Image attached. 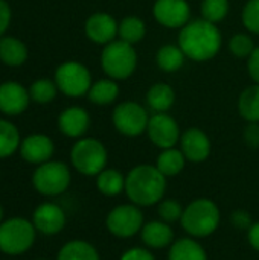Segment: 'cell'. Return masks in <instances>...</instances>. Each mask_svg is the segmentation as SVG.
<instances>
[{"instance_id": "1", "label": "cell", "mask_w": 259, "mask_h": 260, "mask_svg": "<svg viewBox=\"0 0 259 260\" xmlns=\"http://www.w3.org/2000/svg\"><path fill=\"white\" fill-rule=\"evenodd\" d=\"M179 47L194 61H209L221 49V32L215 23L205 18L188 21L179 35Z\"/></svg>"}, {"instance_id": "2", "label": "cell", "mask_w": 259, "mask_h": 260, "mask_svg": "<svg viewBox=\"0 0 259 260\" xmlns=\"http://www.w3.org/2000/svg\"><path fill=\"white\" fill-rule=\"evenodd\" d=\"M166 192V177L156 165H137L125 175V195L139 207L159 204Z\"/></svg>"}, {"instance_id": "3", "label": "cell", "mask_w": 259, "mask_h": 260, "mask_svg": "<svg viewBox=\"0 0 259 260\" xmlns=\"http://www.w3.org/2000/svg\"><path fill=\"white\" fill-rule=\"evenodd\" d=\"M220 221L221 212L217 203L209 198H197L185 207L180 225L191 238L202 239L214 235Z\"/></svg>"}, {"instance_id": "4", "label": "cell", "mask_w": 259, "mask_h": 260, "mask_svg": "<svg viewBox=\"0 0 259 260\" xmlns=\"http://www.w3.org/2000/svg\"><path fill=\"white\" fill-rule=\"evenodd\" d=\"M37 239L32 221L12 216L0 224V251L6 256H21L27 253Z\"/></svg>"}, {"instance_id": "5", "label": "cell", "mask_w": 259, "mask_h": 260, "mask_svg": "<svg viewBox=\"0 0 259 260\" xmlns=\"http://www.w3.org/2000/svg\"><path fill=\"white\" fill-rule=\"evenodd\" d=\"M72 181L70 169L63 161L49 160L43 165H38L32 174V186L34 189L47 198L63 195Z\"/></svg>"}, {"instance_id": "6", "label": "cell", "mask_w": 259, "mask_h": 260, "mask_svg": "<svg viewBox=\"0 0 259 260\" xmlns=\"http://www.w3.org/2000/svg\"><path fill=\"white\" fill-rule=\"evenodd\" d=\"M108 154L105 146L92 137L79 139L70 151L72 166L85 177H96L107 166Z\"/></svg>"}, {"instance_id": "7", "label": "cell", "mask_w": 259, "mask_h": 260, "mask_svg": "<svg viewBox=\"0 0 259 260\" xmlns=\"http://www.w3.org/2000/svg\"><path fill=\"white\" fill-rule=\"evenodd\" d=\"M104 72L113 79H127L133 75L137 66V55L133 44L122 40L111 41L105 46L101 55Z\"/></svg>"}, {"instance_id": "8", "label": "cell", "mask_w": 259, "mask_h": 260, "mask_svg": "<svg viewBox=\"0 0 259 260\" xmlns=\"http://www.w3.org/2000/svg\"><path fill=\"white\" fill-rule=\"evenodd\" d=\"M143 224V213L140 207L133 203L113 207L105 218V229L118 239H130L136 236L140 233Z\"/></svg>"}, {"instance_id": "9", "label": "cell", "mask_w": 259, "mask_h": 260, "mask_svg": "<svg viewBox=\"0 0 259 260\" xmlns=\"http://www.w3.org/2000/svg\"><path fill=\"white\" fill-rule=\"evenodd\" d=\"M56 87L70 98H78L89 93L92 87V78L87 67L79 62L67 61L61 64L55 72Z\"/></svg>"}, {"instance_id": "10", "label": "cell", "mask_w": 259, "mask_h": 260, "mask_svg": "<svg viewBox=\"0 0 259 260\" xmlns=\"http://www.w3.org/2000/svg\"><path fill=\"white\" fill-rule=\"evenodd\" d=\"M148 113L147 110L136 102H124L119 104L113 111V125L114 128L127 136L137 137L148 128Z\"/></svg>"}, {"instance_id": "11", "label": "cell", "mask_w": 259, "mask_h": 260, "mask_svg": "<svg viewBox=\"0 0 259 260\" xmlns=\"http://www.w3.org/2000/svg\"><path fill=\"white\" fill-rule=\"evenodd\" d=\"M31 221L37 233L44 236H55L64 230L67 216L61 206L55 203H41L35 207Z\"/></svg>"}, {"instance_id": "12", "label": "cell", "mask_w": 259, "mask_h": 260, "mask_svg": "<svg viewBox=\"0 0 259 260\" xmlns=\"http://www.w3.org/2000/svg\"><path fill=\"white\" fill-rule=\"evenodd\" d=\"M147 133L150 140L160 149L174 148L182 137L177 122L166 113H157L150 117Z\"/></svg>"}, {"instance_id": "13", "label": "cell", "mask_w": 259, "mask_h": 260, "mask_svg": "<svg viewBox=\"0 0 259 260\" xmlns=\"http://www.w3.org/2000/svg\"><path fill=\"white\" fill-rule=\"evenodd\" d=\"M153 14L162 26L179 29L189 21L191 8L186 0H156Z\"/></svg>"}, {"instance_id": "14", "label": "cell", "mask_w": 259, "mask_h": 260, "mask_svg": "<svg viewBox=\"0 0 259 260\" xmlns=\"http://www.w3.org/2000/svg\"><path fill=\"white\" fill-rule=\"evenodd\" d=\"M55 145L50 137L44 134H32L21 140L20 155L24 161L31 165H43L49 161L53 155Z\"/></svg>"}, {"instance_id": "15", "label": "cell", "mask_w": 259, "mask_h": 260, "mask_svg": "<svg viewBox=\"0 0 259 260\" xmlns=\"http://www.w3.org/2000/svg\"><path fill=\"white\" fill-rule=\"evenodd\" d=\"M180 149L186 160L192 163H202L211 154V140L205 131L198 128H189L180 137Z\"/></svg>"}, {"instance_id": "16", "label": "cell", "mask_w": 259, "mask_h": 260, "mask_svg": "<svg viewBox=\"0 0 259 260\" xmlns=\"http://www.w3.org/2000/svg\"><path fill=\"white\" fill-rule=\"evenodd\" d=\"M31 94L27 90L14 81L0 84V111L8 116H17L23 113L29 105Z\"/></svg>"}, {"instance_id": "17", "label": "cell", "mask_w": 259, "mask_h": 260, "mask_svg": "<svg viewBox=\"0 0 259 260\" xmlns=\"http://www.w3.org/2000/svg\"><path fill=\"white\" fill-rule=\"evenodd\" d=\"M118 29L119 24L116 23V20L105 12H96L90 15L89 20L85 21L87 37L98 44H108L114 41Z\"/></svg>"}, {"instance_id": "18", "label": "cell", "mask_w": 259, "mask_h": 260, "mask_svg": "<svg viewBox=\"0 0 259 260\" xmlns=\"http://www.w3.org/2000/svg\"><path fill=\"white\" fill-rule=\"evenodd\" d=\"M140 239L147 248L151 250H162L169 248L174 239V230L171 224H166L160 219H154L145 222L140 230Z\"/></svg>"}, {"instance_id": "19", "label": "cell", "mask_w": 259, "mask_h": 260, "mask_svg": "<svg viewBox=\"0 0 259 260\" xmlns=\"http://www.w3.org/2000/svg\"><path fill=\"white\" fill-rule=\"evenodd\" d=\"M90 125L89 113L81 107H70L66 108L58 117V128L60 131L72 139L81 137L85 134Z\"/></svg>"}, {"instance_id": "20", "label": "cell", "mask_w": 259, "mask_h": 260, "mask_svg": "<svg viewBox=\"0 0 259 260\" xmlns=\"http://www.w3.org/2000/svg\"><path fill=\"white\" fill-rule=\"evenodd\" d=\"M168 260H208V254L203 245L189 236L172 242L168 250Z\"/></svg>"}, {"instance_id": "21", "label": "cell", "mask_w": 259, "mask_h": 260, "mask_svg": "<svg viewBox=\"0 0 259 260\" xmlns=\"http://www.w3.org/2000/svg\"><path fill=\"white\" fill-rule=\"evenodd\" d=\"M56 260H101V256L96 247L90 242L73 239L60 248Z\"/></svg>"}, {"instance_id": "22", "label": "cell", "mask_w": 259, "mask_h": 260, "mask_svg": "<svg viewBox=\"0 0 259 260\" xmlns=\"http://www.w3.org/2000/svg\"><path fill=\"white\" fill-rule=\"evenodd\" d=\"M96 189L104 197H118L125 192V175L118 169H104L96 175Z\"/></svg>"}, {"instance_id": "23", "label": "cell", "mask_w": 259, "mask_h": 260, "mask_svg": "<svg viewBox=\"0 0 259 260\" xmlns=\"http://www.w3.org/2000/svg\"><path fill=\"white\" fill-rule=\"evenodd\" d=\"M27 58V49L23 41L14 37L0 38V59L3 64L17 67L21 66Z\"/></svg>"}, {"instance_id": "24", "label": "cell", "mask_w": 259, "mask_h": 260, "mask_svg": "<svg viewBox=\"0 0 259 260\" xmlns=\"http://www.w3.org/2000/svg\"><path fill=\"white\" fill-rule=\"evenodd\" d=\"M185 163H186V157L183 155L182 149L168 148V149H162V152L157 155L156 168L168 178V177L179 175L183 171Z\"/></svg>"}, {"instance_id": "25", "label": "cell", "mask_w": 259, "mask_h": 260, "mask_svg": "<svg viewBox=\"0 0 259 260\" xmlns=\"http://www.w3.org/2000/svg\"><path fill=\"white\" fill-rule=\"evenodd\" d=\"M174 101H176V93H174V90H172L168 84H165V82H157V84H154V85L148 90V93H147V102H148V105H150L154 111H157V113H165V111H168V110L172 107Z\"/></svg>"}, {"instance_id": "26", "label": "cell", "mask_w": 259, "mask_h": 260, "mask_svg": "<svg viewBox=\"0 0 259 260\" xmlns=\"http://www.w3.org/2000/svg\"><path fill=\"white\" fill-rule=\"evenodd\" d=\"M238 110L249 123H259V84L247 87L238 99Z\"/></svg>"}, {"instance_id": "27", "label": "cell", "mask_w": 259, "mask_h": 260, "mask_svg": "<svg viewBox=\"0 0 259 260\" xmlns=\"http://www.w3.org/2000/svg\"><path fill=\"white\" fill-rule=\"evenodd\" d=\"M20 133L8 120L0 119V158H8L20 149Z\"/></svg>"}, {"instance_id": "28", "label": "cell", "mask_w": 259, "mask_h": 260, "mask_svg": "<svg viewBox=\"0 0 259 260\" xmlns=\"http://www.w3.org/2000/svg\"><path fill=\"white\" fill-rule=\"evenodd\" d=\"M119 94V87L111 79H101L92 84L89 90V99L96 105H108Z\"/></svg>"}, {"instance_id": "29", "label": "cell", "mask_w": 259, "mask_h": 260, "mask_svg": "<svg viewBox=\"0 0 259 260\" xmlns=\"http://www.w3.org/2000/svg\"><path fill=\"white\" fill-rule=\"evenodd\" d=\"M157 66L165 72H177L185 62V53L179 46H162L156 55Z\"/></svg>"}, {"instance_id": "30", "label": "cell", "mask_w": 259, "mask_h": 260, "mask_svg": "<svg viewBox=\"0 0 259 260\" xmlns=\"http://www.w3.org/2000/svg\"><path fill=\"white\" fill-rule=\"evenodd\" d=\"M147 27L145 23L139 18V17H127L119 23V29L118 34L121 37L122 41L134 44L139 43L143 37H145Z\"/></svg>"}, {"instance_id": "31", "label": "cell", "mask_w": 259, "mask_h": 260, "mask_svg": "<svg viewBox=\"0 0 259 260\" xmlns=\"http://www.w3.org/2000/svg\"><path fill=\"white\" fill-rule=\"evenodd\" d=\"M185 207L180 204L179 200L174 198H163L159 204H157V215L159 219L166 222V224H174V222H180L182 215H183Z\"/></svg>"}, {"instance_id": "32", "label": "cell", "mask_w": 259, "mask_h": 260, "mask_svg": "<svg viewBox=\"0 0 259 260\" xmlns=\"http://www.w3.org/2000/svg\"><path fill=\"white\" fill-rule=\"evenodd\" d=\"M229 12V0H203L202 15L211 23L221 21Z\"/></svg>"}, {"instance_id": "33", "label": "cell", "mask_w": 259, "mask_h": 260, "mask_svg": "<svg viewBox=\"0 0 259 260\" xmlns=\"http://www.w3.org/2000/svg\"><path fill=\"white\" fill-rule=\"evenodd\" d=\"M31 99L38 104H47L56 96V84L49 79H38L29 88Z\"/></svg>"}, {"instance_id": "34", "label": "cell", "mask_w": 259, "mask_h": 260, "mask_svg": "<svg viewBox=\"0 0 259 260\" xmlns=\"http://www.w3.org/2000/svg\"><path fill=\"white\" fill-rule=\"evenodd\" d=\"M229 49L231 52L238 56V58H246V56H250L252 52L255 50V44H253V40L246 35V34H237L231 38L229 41Z\"/></svg>"}, {"instance_id": "35", "label": "cell", "mask_w": 259, "mask_h": 260, "mask_svg": "<svg viewBox=\"0 0 259 260\" xmlns=\"http://www.w3.org/2000/svg\"><path fill=\"white\" fill-rule=\"evenodd\" d=\"M243 24L247 30L259 34V0H249L243 9Z\"/></svg>"}, {"instance_id": "36", "label": "cell", "mask_w": 259, "mask_h": 260, "mask_svg": "<svg viewBox=\"0 0 259 260\" xmlns=\"http://www.w3.org/2000/svg\"><path fill=\"white\" fill-rule=\"evenodd\" d=\"M119 260H156V257L147 247H133L124 251Z\"/></svg>"}, {"instance_id": "37", "label": "cell", "mask_w": 259, "mask_h": 260, "mask_svg": "<svg viewBox=\"0 0 259 260\" xmlns=\"http://www.w3.org/2000/svg\"><path fill=\"white\" fill-rule=\"evenodd\" d=\"M231 222L238 230H249L253 224V219L246 210H235L231 213Z\"/></svg>"}, {"instance_id": "38", "label": "cell", "mask_w": 259, "mask_h": 260, "mask_svg": "<svg viewBox=\"0 0 259 260\" xmlns=\"http://www.w3.org/2000/svg\"><path fill=\"white\" fill-rule=\"evenodd\" d=\"M244 142L249 148H259V123H249L244 129Z\"/></svg>"}, {"instance_id": "39", "label": "cell", "mask_w": 259, "mask_h": 260, "mask_svg": "<svg viewBox=\"0 0 259 260\" xmlns=\"http://www.w3.org/2000/svg\"><path fill=\"white\" fill-rule=\"evenodd\" d=\"M247 67H249V73H250L252 79L256 84H259V47H255V50L249 56Z\"/></svg>"}, {"instance_id": "40", "label": "cell", "mask_w": 259, "mask_h": 260, "mask_svg": "<svg viewBox=\"0 0 259 260\" xmlns=\"http://www.w3.org/2000/svg\"><path fill=\"white\" fill-rule=\"evenodd\" d=\"M11 23V8L5 0H0V35L5 34Z\"/></svg>"}, {"instance_id": "41", "label": "cell", "mask_w": 259, "mask_h": 260, "mask_svg": "<svg viewBox=\"0 0 259 260\" xmlns=\"http://www.w3.org/2000/svg\"><path fill=\"white\" fill-rule=\"evenodd\" d=\"M247 239H249V244L253 250L259 251V221L258 222H253L252 227L247 230Z\"/></svg>"}, {"instance_id": "42", "label": "cell", "mask_w": 259, "mask_h": 260, "mask_svg": "<svg viewBox=\"0 0 259 260\" xmlns=\"http://www.w3.org/2000/svg\"><path fill=\"white\" fill-rule=\"evenodd\" d=\"M3 216H5V210H3V206L0 204V224L5 221V219H3Z\"/></svg>"}, {"instance_id": "43", "label": "cell", "mask_w": 259, "mask_h": 260, "mask_svg": "<svg viewBox=\"0 0 259 260\" xmlns=\"http://www.w3.org/2000/svg\"><path fill=\"white\" fill-rule=\"evenodd\" d=\"M37 260H49V259H37Z\"/></svg>"}]
</instances>
